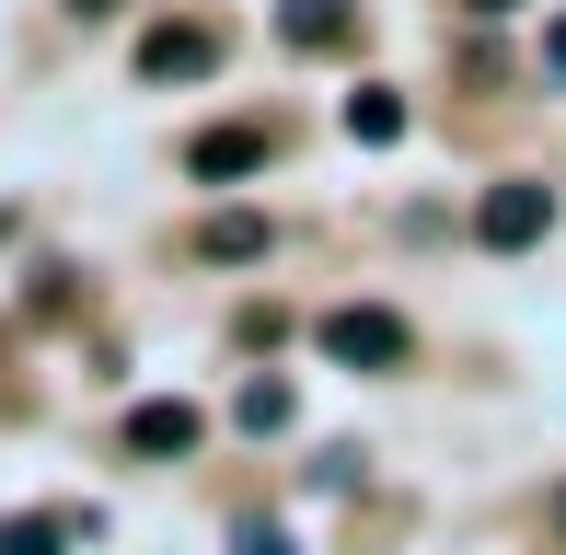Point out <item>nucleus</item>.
Masks as SVG:
<instances>
[{
	"label": "nucleus",
	"instance_id": "f257e3e1",
	"mask_svg": "<svg viewBox=\"0 0 566 555\" xmlns=\"http://www.w3.org/2000/svg\"><path fill=\"white\" fill-rule=\"evenodd\" d=\"M544 232H555V197L532 186V174H509V186L474 197V243H485V255H532Z\"/></svg>",
	"mask_w": 566,
	"mask_h": 555
},
{
	"label": "nucleus",
	"instance_id": "f03ea898",
	"mask_svg": "<svg viewBox=\"0 0 566 555\" xmlns=\"http://www.w3.org/2000/svg\"><path fill=\"white\" fill-rule=\"evenodd\" d=\"M324 347H336L347 370H394L417 336H405V313H370V301H347V313H324Z\"/></svg>",
	"mask_w": 566,
	"mask_h": 555
},
{
	"label": "nucleus",
	"instance_id": "7ed1b4c3",
	"mask_svg": "<svg viewBox=\"0 0 566 555\" xmlns=\"http://www.w3.org/2000/svg\"><path fill=\"white\" fill-rule=\"evenodd\" d=\"M209 70H220L209 23H150V35H139V82H209Z\"/></svg>",
	"mask_w": 566,
	"mask_h": 555
},
{
	"label": "nucleus",
	"instance_id": "20e7f679",
	"mask_svg": "<svg viewBox=\"0 0 566 555\" xmlns=\"http://www.w3.org/2000/svg\"><path fill=\"white\" fill-rule=\"evenodd\" d=\"M197 417L186 394H150V406H127V451H139V463H174V451H197Z\"/></svg>",
	"mask_w": 566,
	"mask_h": 555
},
{
	"label": "nucleus",
	"instance_id": "39448f33",
	"mask_svg": "<svg viewBox=\"0 0 566 555\" xmlns=\"http://www.w3.org/2000/svg\"><path fill=\"white\" fill-rule=\"evenodd\" d=\"M336 128H347L358 150H394V139H405V93H381V82H358L347 105H336Z\"/></svg>",
	"mask_w": 566,
	"mask_h": 555
},
{
	"label": "nucleus",
	"instance_id": "423d86ee",
	"mask_svg": "<svg viewBox=\"0 0 566 555\" xmlns=\"http://www.w3.org/2000/svg\"><path fill=\"white\" fill-rule=\"evenodd\" d=\"M254 163H266V139H254V128H197V150H186L197 186H231V174H254Z\"/></svg>",
	"mask_w": 566,
	"mask_h": 555
},
{
	"label": "nucleus",
	"instance_id": "0eeeda50",
	"mask_svg": "<svg viewBox=\"0 0 566 555\" xmlns=\"http://www.w3.org/2000/svg\"><path fill=\"white\" fill-rule=\"evenodd\" d=\"M197 255H209V266H254V255H266V220H254V209H220L209 232H197Z\"/></svg>",
	"mask_w": 566,
	"mask_h": 555
},
{
	"label": "nucleus",
	"instance_id": "6e6552de",
	"mask_svg": "<svg viewBox=\"0 0 566 555\" xmlns=\"http://www.w3.org/2000/svg\"><path fill=\"white\" fill-rule=\"evenodd\" d=\"M277 23H290V46H313V59H324V46H347V0H290V12H277Z\"/></svg>",
	"mask_w": 566,
	"mask_h": 555
},
{
	"label": "nucleus",
	"instance_id": "1a4fd4ad",
	"mask_svg": "<svg viewBox=\"0 0 566 555\" xmlns=\"http://www.w3.org/2000/svg\"><path fill=\"white\" fill-rule=\"evenodd\" d=\"M0 555H70V521H46V510L0 521Z\"/></svg>",
	"mask_w": 566,
	"mask_h": 555
},
{
	"label": "nucleus",
	"instance_id": "9d476101",
	"mask_svg": "<svg viewBox=\"0 0 566 555\" xmlns=\"http://www.w3.org/2000/svg\"><path fill=\"white\" fill-rule=\"evenodd\" d=\"M243 428L277 440V428H290V383H243Z\"/></svg>",
	"mask_w": 566,
	"mask_h": 555
},
{
	"label": "nucleus",
	"instance_id": "9b49d317",
	"mask_svg": "<svg viewBox=\"0 0 566 555\" xmlns=\"http://www.w3.org/2000/svg\"><path fill=\"white\" fill-rule=\"evenodd\" d=\"M231 544H243V555H290V544H277V521H243Z\"/></svg>",
	"mask_w": 566,
	"mask_h": 555
},
{
	"label": "nucleus",
	"instance_id": "f8f14e48",
	"mask_svg": "<svg viewBox=\"0 0 566 555\" xmlns=\"http://www.w3.org/2000/svg\"><path fill=\"white\" fill-rule=\"evenodd\" d=\"M544 59H555V70H566V23H555V35H544Z\"/></svg>",
	"mask_w": 566,
	"mask_h": 555
},
{
	"label": "nucleus",
	"instance_id": "ddd939ff",
	"mask_svg": "<svg viewBox=\"0 0 566 555\" xmlns=\"http://www.w3.org/2000/svg\"><path fill=\"white\" fill-rule=\"evenodd\" d=\"M70 12H82V23H93V12H116V0H70Z\"/></svg>",
	"mask_w": 566,
	"mask_h": 555
},
{
	"label": "nucleus",
	"instance_id": "4468645a",
	"mask_svg": "<svg viewBox=\"0 0 566 555\" xmlns=\"http://www.w3.org/2000/svg\"><path fill=\"white\" fill-rule=\"evenodd\" d=\"M474 12H521V0H474Z\"/></svg>",
	"mask_w": 566,
	"mask_h": 555
},
{
	"label": "nucleus",
	"instance_id": "2eb2a0df",
	"mask_svg": "<svg viewBox=\"0 0 566 555\" xmlns=\"http://www.w3.org/2000/svg\"><path fill=\"white\" fill-rule=\"evenodd\" d=\"M555 521H566V498H555Z\"/></svg>",
	"mask_w": 566,
	"mask_h": 555
}]
</instances>
